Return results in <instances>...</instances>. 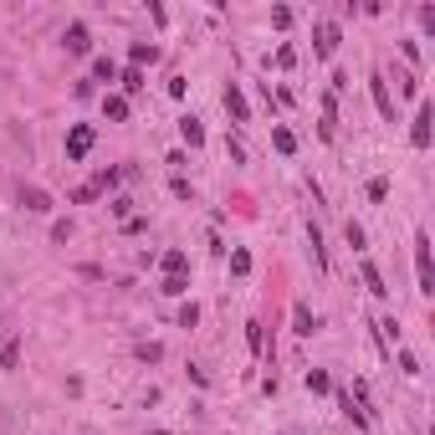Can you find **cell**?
I'll list each match as a JSON object with an SVG mask.
<instances>
[{"label": "cell", "mask_w": 435, "mask_h": 435, "mask_svg": "<svg viewBox=\"0 0 435 435\" xmlns=\"http://www.w3.org/2000/svg\"><path fill=\"white\" fill-rule=\"evenodd\" d=\"M139 359H143V364H159L164 348H159V344H139Z\"/></svg>", "instance_id": "cell-20"}, {"label": "cell", "mask_w": 435, "mask_h": 435, "mask_svg": "<svg viewBox=\"0 0 435 435\" xmlns=\"http://www.w3.org/2000/svg\"><path fill=\"white\" fill-rule=\"evenodd\" d=\"M21 205L31 210V215H46V210H51V195L36 190V184H21Z\"/></svg>", "instance_id": "cell-3"}, {"label": "cell", "mask_w": 435, "mask_h": 435, "mask_svg": "<svg viewBox=\"0 0 435 435\" xmlns=\"http://www.w3.org/2000/svg\"><path fill=\"white\" fill-rule=\"evenodd\" d=\"M103 113H108L113 123H123V118H128V98H108V103H103Z\"/></svg>", "instance_id": "cell-15"}, {"label": "cell", "mask_w": 435, "mask_h": 435, "mask_svg": "<svg viewBox=\"0 0 435 435\" xmlns=\"http://www.w3.org/2000/svg\"><path fill=\"white\" fill-rule=\"evenodd\" d=\"M226 113L236 118V123H246V118H251V108H246V98H241V87H236V82L226 87Z\"/></svg>", "instance_id": "cell-7"}, {"label": "cell", "mask_w": 435, "mask_h": 435, "mask_svg": "<svg viewBox=\"0 0 435 435\" xmlns=\"http://www.w3.org/2000/svg\"><path fill=\"white\" fill-rule=\"evenodd\" d=\"M21 353H16V338H10V323H0V369H16Z\"/></svg>", "instance_id": "cell-5"}, {"label": "cell", "mask_w": 435, "mask_h": 435, "mask_svg": "<svg viewBox=\"0 0 435 435\" xmlns=\"http://www.w3.org/2000/svg\"><path fill=\"white\" fill-rule=\"evenodd\" d=\"M87 149H92V128L87 123H77L72 134H67V159L77 164V159H87Z\"/></svg>", "instance_id": "cell-2"}, {"label": "cell", "mask_w": 435, "mask_h": 435, "mask_svg": "<svg viewBox=\"0 0 435 435\" xmlns=\"http://www.w3.org/2000/svg\"><path fill=\"white\" fill-rule=\"evenodd\" d=\"M87 46H92V36H87V26H82V21H72V26H67V51H77V57H82V51H87Z\"/></svg>", "instance_id": "cell-9"}, {"label": "cell", "mask_w": 435, "mask_h": 435, "mask_svg": "<svg viewBox=\"0 0 435 435\" xmlns=\"http://www.w3.org/2000/svg\"><path fill=\"white\" fill-rule=\"evenodd\" d=\"M415 267H420V292H435V272H430V236H415Z\"/></svg>", "instance_id": "cell-1"}, {"label": "cell", "mask_w": 435, "mask_h": 435, "mask_svg": "<svg viewBox=\"0 0 435 435\" xmlns=\"http://www.w3.org/2000/svg\"><path fill=\"white\" fill-rule=\"evenodd\" d=\"M92 77H98V82H113V77H118V67H113L108 57H98V62H92Z\"/></svg>", "instance_id": "cell-17"}, {"label": "cell", "mask_w": 435, "mask_h": 435, "mask_svg": "<svg viewBox=\"0 0 435 435\" xmlns=\"http://www.w3.org/2000/svg\"><path fill=\"white\" fill-rule=\"evenodd\" d=\"M179 139L190 143V149H200V143H205V123H200V118H190V113H184V118H179Z\"/></svg>", "instance_id": "cell-6"}, {"label": "cell", "mask_w": 435, "mask_h": 435, "mask_svg": "<svg viewBox=\"0 0 435 435\" xmlns=\"http://www.w3.org/2000/svg\"><path fill=\"white\" fill-rule=\"evenodd\" d=\"M231 272L246 276V272H251V256H246V251H231Z\"/></svg>", "instance_id": "cell-24"}, {"label": "cell", "mask_w": 435, "mask_h": 435, "mask_svg": "<svg viewBox=\"0 0 435 435\" xmlns=\"http://www.w3.org/2000/svg\"><path fill=\"white\" fill-rule=\"evenodd\" d=\"M302 384H308L312 394H328V389H333V379H328L323 369H308V379H302Z\"/></svg>", "instance_id": "cell-12"}, {"label": "cell", "mask_w": 435, "mask_h": 435, "mask_svg": "<svg viewBox=\"0 0 435 435\" xmlns=\"http://www.w3.org/2000/svg\"><path fill=\"white\" fill-rule=\"evenodd\" d=\"M369 87H374V103H379V113H384V118H394V103H389V87H384V82H379V77H374V82H369Z\"/></svg>", "instance_id": "cell-13"}, {"label": "cell", "mask_w": 435, "mask_h": 435, "mask_svg": "<svg viewBox=\"0 0 435 435\" xmlns=\"http://www.w3.org/2000/svg\"><path fill=\"white\" fill-rule=\"evenodd\" d=\"M184 267H190V256H184V251H164V272L169 276H184Z\"/></svg>", "instance_id": "cell-14"}, {"label": "cell", "mask_w": 435, "mask_h": 435, "mask_svg": "<svg viewBox=\"0 0 435 435\" xmlns=\"http://www.w3.org/2000/svg\"><path fill=\"white\" fill-rule=\"evenodd\" d=\"M272 143H276V149H282V154H292V149H297L292 128H272Z\"/></svg>", "instance_id": "cell-16"}, {"label": "cell", "mask_w": 435, "mask_h": 435, "mask_svg": "<svg viewBox=\"0 0 435 435\" xmlns=\"http://www.w3.org/2000/svg\"><path fill=\"white\" fill-rule=\"evenodd\" d=\"M246 344L261 353V344H267V338H261V323H246Z\"/></svg>", "instance_id": "cell-22"}, {"label": "cell", "mask_w": 435, "mask_h": 435, "mask_svg": "<svg viewBox=\"0 0 435 435\" xmlns=\"http://www.w3.org/2000/svg\"><path fill=\"white\" fill-rule=\"evenodd\" d=\"M292 328H297L302 338H308V333H318V318H312V312H308V308L297 302V308H292Z\"/></svg>", "instance_id": "cell-10"}, {"label": "cell", "mask_w": 435, "mask_h": 435, "mask_svg": "<svg viewBox=\"0 0 435 435\" xmlns=\"http://www.w3.org/2000/svg\"><path fill=\"white\" fill-rule=\"evenodd\" d=\"M128 57H134V67H143V62H154V46H149V42H134Z\"/></svg>", "instance_id": "cell-19"}, {"label": "cell", "mask_w": 435, "mask_h": 435, "mask_svg": "<svg viewBox=\"0 0 435 435\" xmlns=\"http://www.w3.org/2000/svg\"><path fill=\"white\" fill-rule=\"evenodd\" d=\"M195 323H200V308H195V302H190V308H179V328H195Z\"/></svg>", "instance_id": "cell-23"}, {"label": "cell", "mask_w": 435, "mask_h": 435, "mask_svg": "<svg viewBox=\"0 0 435 435\" xmlns=\"http://www.w3.org/2000/svg\"><path fill=\"white\" fill-rule=\"evenodd\" d=\"M159 292H169V297H184V292H190V282H184V276H164V287H159Z\"/></svg>", "instance_id": "cell-18"}, {"label": "cell", "mask_w": 435, "mask_h": 435, "mask_svg": "<svg viewBox=\"0 0 435 435\" xmlns=\"http://www.w3.org/2000/svg\"><path fill=\"white\" fill-rule=\"evenodd\" d=\"M364 287H369V292H374V297H384V292H389V287H384V276H379V267H374V261H364Z\"/></svg>", "instance_id": "cell-11"}, {"label": "cell", "mask_w": 435, "mask_h": 435, "mask_svg": "<svg viewBox=\"0 0 435 435\" xmlns=\"http://www.w3.org/2000/svg\"><path fill=\"white\" fill-rule=\"evenodd\" d=\"M410 143L415 149H430V108L415 113V128H410Z\"/></svg>", "instance_id": "cell-8"}, {"label": "cell", "mask_w": 435, "mask_h": 435, "mask_svg": "<svg viewBox=\"0 0 435 435\" xmlns=\"http://www.w3.org/2000/svg\"><path fill=\"white\" fill-rule=\"evenodd\" d=\"M312 36H318V57H333V51H338V26L333 21H318Z\"/></svg>", "instance_id": "cell-4"}, {"label": "cell", "mask_w": 435, "mask_h": 435, "mask_svg": "<svg viewBox=\"0 0 435 435\" xmlns=\"http://www.w3.org/2000/svg\"><path fill=\"white\" fill-rule=\"evenodd\" d=\"M139 87H143V72L128 67V72H123V92H139Z\"/></svg>", "instance_id": "cell-21"}]
</instances>
